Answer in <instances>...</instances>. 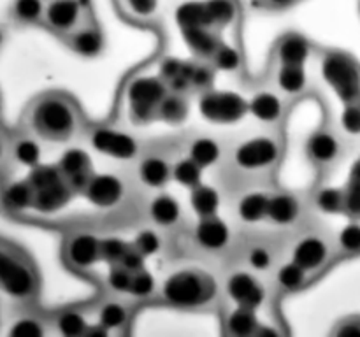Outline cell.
Masks as SVG:
<instances>
[{
	"instance_id": "6da1fadb",
	"label": "cell",
	"mask_w": 360,
	"mask_h": 337,
	"mask_svg": "<svg viewBox=\"0 0 360 337\" xmlns=\"http://www.w3.org/2000/svg\"><path fill=\"white\" fill-rule=\"evenodd\" d=\"M21 123L35 139L62 144L77 136L83 126V114L79 105L67 93L46 91L32 98Z\"/></svg>"
},
{
	"instance_id": "7a4b0ae2",
	"label": "cell",
	"mask_w": 360,
	"mask_h": 337,
	"mask_svg": "<svg viewBox=\"0 0 360 337\" xmlns=\"http://www.w3.org/2000/svg\"><path fill=\"white\" fill-rule=\"evenodd\" d=\"M39 290L41 277L27 251L0 237V295L20 305H28L37 298Z\"/></svg>"
},
{
	"instance_id": "3957f363",
	"label": "cell",
	"mask_w": 360,
	"mask_h": 337,
	"mask_svg": "<svg viewBox=\"0 0 360 337\" xmlns=\"http://www.w3.org/2000/svg\"><path fill=\"white\" fill-rule=\"evenodd\" d=\"M217 283L200 269H178L165 276L160 297L171 308L200 309L217 297Z\"/></svg>"
},
{
	"instance_id": "277c9868",
	"label": "cell",
	"mask_w": 360,
	"mask_h": 337,
	"mask_svg": "<svg viewBox=\"0 0 360 337\" xmlns=\"http://www.w3.org/2000/svg\"><path fill=\"white\" fill-rule=\"evenodd\" d=\"M27 179L34 192L32 209L37 213H55L62 209L74 193L58 165H35Z\"/></svg>"
},
{
	"instance_id": "5b68a950",
	"label": "cell",
	"mask_w": 360,
	"mask_h": 337,
	"mask_svg": "<svg viewBox=\"0 0 360 337\" xmlns=\"http://www.w3.org/2000/svg\"><path fill=\"white\" fill-rule=\"evenodd\" d=\"M322 77L345 102L360 98V67L347 53L329 51L320 63Z\"/></svg>"
},
{
	"instance_id": "8992f818",
	"label": "cell",
	"mask_w": 360,
	"mask_h": 337,
	"mask_svg": "<svg viewBox=\"0 0 360 337\" xmlns=\"http://www.w3.org/2000/svg\"><path fill=\"white\" fill-rule=\"evenodd\" d=\"M91 18L94 14L88 0H46L41 25L65 41Z\"/></svg>"
},
{
	"instance_id": "52a82bcc",
	"label": "cell",
	"mask_w": 360,
	"mask_h": 337,
	"mask_svg": "<svg viewBox=\"0 0 360 337\" xmlns=\"http://www.w3.org/2000/svg\"><path fill=\"white\" fill-rule=\"evenodd\" d=\"M167 93V83L158 77H137L136 81H132L127 90V98L130 102L134 119L146 123L157 118L158 105Z\"/></svg>"
},
{
	"instance_id": "ba28073f",
	"label": "cell",
	"mask_w": 360,
	"mask_h": 337,
	"mask_svg": "<svg viewBox=\"0 0 360 337\" xmlns=\"http://www.w3.org/2000/svg\"><path fill=\"white\" fill-rule=\"evenodd\" d=\"M281 147L276 139L267 136L246 139L236 147L234 161L243 171H266L278 161Z\"/></svg>"
},
{
	"instance_id": "9c48e42d",
	"label": "cell",
	"mask_w": 360,
	"mask_h": 337,
	"mask_svg": "<svg viewBox=\"0 0 360 337\" xmlns=\"http://www.w3.org/2000/svg\"><path fill=\"white\" fill-rule=\"evenodd\" d=\"M330 258H333V246L319 234L302 235L292 246L290 260L309 274L320 272L323 267H327Z\"/></svg>"
},
{
	"instance_id": "30bf717a",
	"label": "cell",
	"mask_w": 360,
	"mask_h": 337,
	"mask_svg": "<svg viewBox=\"0 0 360 337\" xmlns=\"http://www.w3.org/2000/svg\"><path fill=\"white\" fill-rule=\"evenodd\" d=\"M63 258L72 269H90L102 260V239L95 237L90 232L69 235L63 244Z\"/></svg>"
},
{
	"instance_id": "8fae6325",
	"label": "cell",
	"mask_w": 360,
	"mask_h": 337,
	"mask_svg": "<svg viewBox=\"0 0 360 337\" xmlns=\"http://www.w3.org/2000/svg\"><path fill=\"white\" fill-rule=\"evenodd\" d=\"M200 112L206 119L217 123H232L243 118L248 105L234 93H206L200 98Z\"/></svg>"
},
{
	"instance_id": "7c38bea8",
	"label": "cell",
	"mask_w": 360,
	"mask_h": 337,
	"mask_svg": "<svg viewBox=\"0 0 360 337\" xmlns=\"http://www.w3.org/2000/svg\"><path fill=\"white\" fill-rule=\"evenodd\" d=\"M225 290L236 305L253 309V311L260 308L264 304V298H266V290L260 284V281L246 270L231 274L227 284H225Z\"/></svg>"
},
{
	"instance_id": "4fadbf2b",
	"label": "cell",
	"mask_w": 360,
	"mask_h": 337,
	"mask_svg": "<svg viewBox=\"0 0 360 337\" xmlns=\"http://www.w3.org/2000/svg\"><path fill=\"white\" fill-rule=\"evenodd\" d=\"M91 146L102 154L118 160H130L139 153V144L129 133L111 128H97L91 133Z\"/></svg>"
},
{
	"instance_id": "5bb4252c",
	"label": "cell",
	"mask_w": 360,
	"mask_h": 337,
	"mask_svg": "<svg viewBox=\"0 0 360 337\" xmlns=\"http://www.w3.org/2000/svg\"><path fill=\"white\" fill-rule=\"evenodd\" d=\"M58 168L69 183L74 193H84L88 183L94 178L91 160L83 150H69L60 158Z\"/></svg>"
},
{
	"instance_id": "9a60e30c",
	"label": "cell",
	"mask_w": 360,
	"mask_h": 337,
	"mask_svg": "<svg viewBox=\"0 0 360 337\" xmlns=\"http://www.w3.org/2000/svg\"><path fill=\"white\" fill-rule=\"evenodd\" d=\"M306 151H308V157L311 158L313 164L320 165V167H329L341 157L343 146H341L340 137L334 132L316 130L308 139Z\"/></svg>"
},
{
	"instance_id": "2e32d148",
	"label": "cell",
	"mask_w": 360,
	"mask_h": 337,
	"mask_svg": "<svg viewBox=\"0 0 360 337\" xmlns=\"http://www.w3.org/2000/svg\"><path fill=\"white\" fill-rule=\"evenodd\" d=\"M123 183L122 179L111 174L94 176L88 183L84 195L91 204L98 207H111L123 199Z\"/></svg>"
},
{
	"instance_id": "e0dca14e",
	"label": "cell",
	"mask_w": 360,
	"mask_h": 337,
	"mask_svg": "<svg viewBox=\"0 0 360 337\" xmlns=\"http://www.w3.org/2000/svg\"><path fill=\"white\" fill-rule=\"evenodd\" d=\"M67 44L70 46L74 53H77L79 56H86V58H91V56L101 55L102 49H104V35H102V30L98 28V25L95 23V20H88L86 23L81 25L74 34H70L69 37L65 39Z\"/></svg>"
},
{
	"instance_id": "ac0fdd59",
	"label": "cell",
	"mask_w": 360,
	"mask_h": 337,
	"mask_svg": "<svg viewBox=\"0 0 360 337\" xmlns=\"http://www.w3.org/2000/svg\"><path fill=\"white\" fill-rule=\"evenodd\" d=\"M195 241L207 251H220L231 241V230L217 214L204 216L195 227Z\"/></svg>"
},
{
	"instance_id": "d6986e66",
	"label": "cell",
	"mask_w": 360,
	"mask_h": 337,
	"mask_svg": "<svg viewBox=\"0 0 360 337\" xmlns=\"http://www.w3.org/2000/svg\"><path fill=\"white\" fill-rule=\"evenodd\" d=\"M311 55V46L302 35L285 34L274 46V58L278 65H304Z\"/></svg>"
},
{
	"instance_id": "ffe728a7",
	"label": "cell",
	"mask_w": 360,
	"mask_h": 337,
	"mask_svg": "<svg viewBox=\"0 0 360 337\" xmlns=\"http://www.w3.org/2000/svg\"><path fill=\"white\" fill-rule=\"evenodd\" d=\"M301 214V204L297 197L290 193H276L269 195V204H267V220L273 221L280 227H288L294 221H297Z\"/></svg>"
},
{
	"instance_id": "44dd1931",
	"label": "cell",
	"mask_w": 360,
	"mask_h": 337,
	"mask_svg": "<svg viewBox=\"0 0 360 337\" xmlns=\"http://www.w3.org/2000/svg\"><path fill=\"white\" fill-rule=\"evenodd\" d=\"M137 176L143 185L150 186V188H164L172 178V167L165 158L158 157V154H150L139 161Z\"/></svg>"
},
{
	"instance_id": "7402d4cb",
	"label": "cell",
	"mask_w": 360,
	"mask_h": 337,
	"mask_svg": "<svg viewBox=\"0 0 360 337\" xmlns=\"http://www.w3.org/2000/svg\"><path fill=\"white\" fill-rule=\"evenodd\" d=\"M0 202L7 213L20 214L25 213L27 209H32V202H34V192L28 183V179H21V181H13L7 186H4L2 193H0Z\"/></svg>"
},
{
	"instance_id": "603a6c76",
	"label": "cell",
	"mask_w": 360,
	"mask_h": 337,
	"mask_svg": "<svg viewBox=\"0 0 360 337\" xmlns=\"http://www.w3.org/2000/svg\"><path fill=\"white\" fill-rule=\"evenodd\" d=\"M248 111L259 121L266 123V125H274L283 116V100L280 95L273 93V91H260L248 104Z\"/></svg>"
},
{
	"instance_id": "cb8c5ba5",
	"label": "cell",
	"mask_w": 360,
	"mask_h": 337,
	"mask_svg": "<svg viewBox=\"0 0 360 337\" xmlns=\"http://www.w3.org/2000/svg\"><path fill=\"white\" fill-rule=\"evenodd\" d=\"M185 41L193 53L200 56H213L217 48L220 46V39L217 35V28L204 27V25H193V27H183Z\"/></svg>"
},
{
	"instance_id": "d4e9b609",
	"label": "cell",
	"mask_w": 360,
	"mask_h": 337,
	"mask_svg": "<svg viewBox=\"0 0 360 337\" xmlns=\"http://www.w3.org/2000/svg\"><path fill=\"white\" fill-rule=\"evenodd\" d=\"M260 326L262 323L257 319L255 311L241 305H236V309H232L225 318V332L229 336H259Z\"/></svg>"
},
{
	"instance_id": "484cf974",
	"label": "cell",
	"mask_w": 360,
	"mask_h": 337,
	"mask_svg": "<svg viewBox=\"0 0 360 337\" xmlns=\"http://www.w3.org/2000/svg\"><path fill=\"white\" fill-rule=\"evenodd\" d=\"M150 218L160 227H174L181 220V207L172 195L160 193L150 202Z\"/></svg>"
},
{
	"instance_id": "4316f807",
	"label": "cell",
	"mask_w": 360,
	"mask_h": 337,
	"mask_svg": "<svg viewBox=\"0 0 360 337\" xmlns=\"http://www.w3.org/2000/svg\"><path fill=\"white\" fill-rule=\"evenodd\" d=\"M276 86L283 95H301L308 88L304 65H278Z\"/></svg>"
},
{
	"instance_id": "83f0119b",
	"label": "cell",
	"mask_w": 360,
	"mask_h": 337,
	"mask_svg": "<svg viewBox=\"0 0 360 337\" xmlns=\"http://www.w3.org/2000/svg\"><path fill=\"white\" fill-rule=\"evenodd\" d=\"M6 333L16 337H41L48 333V323L30 311L20 312L9 322Z\"/></svg>"
},
{
	"instance_id": "f1b7e54d",
	"label": "cell",
	"mask_w": 360,
	"mask_h": 337,
	"mask_svg": "<svg viewBox=\"0 0 360 337\" xmlns=\"http://www.w3.org/2000/svg\"><path fill=\"white\" fill-rule=\"evenodd\" d=\"M44 6L46 0H14L9 16L14 23L21 25V27L41 25Z\"/></svg>"
},
{
	"instance_id": "f546056e",
	"label": "cell",
	"mask_w": 360,
	"mask_h": 337,
	"mask_svg": "<svg viewBox=\"0 0 360 337\" xmlns=\"http://www.w3.org/2000/svg\"><path fill=\"white\" fill-rule=\"evenodd\" d=\"M267 204H269V195L266 193H246L238 204V216L245 223H257L267 218Z\"/></svg>"
},
{
	"instance_id": "4dcf8cb0",
	"label": "cell",
	"mask_w": 360,
	"mask_h": 337,
	"mask_svg": "<svg viewBox=\"0 0 360 337\" xmlns=\"http://www.w3.org/2000/svg\"><path fill=\"white\" fill-rule=\"evenodd\" d=\"M56 332L62 336H86L90 330L91 323L88 322L86 315L77 309H65V311L58 312L53 322Z\"/></svg>"
},
{
	"instance_id": "1f68e13d",
	"label": "cell",
	"mask_w": 360,
	"mask_h": 337,
	"mask_svg": "<svg viewBox=\"0 0 360 337\" xmlns=\"http://www.w3.org/2000/svg\"><path fill=\"white\" fill-rule=\"evenodd\" d=\"M311 276L313 274L290 260L278 269L276 284L283 291H297L309 283Z\"/></svg>"
},
{
	"instance_id": "d6a6232c",
	"label": "cell",
	"mask_w": 360,
	"mask_h": 337,
	"mask_svg": "<svg viewBox=\"0 0 360 337\" xmlns=\"http://www.w3.org/2000/svg\"><path fill=\"white\" fill-rule=\"evenodd\" d=\"M129 322V309L120 300H105L97 309V323L108 329L109 332L122 329Z\"/></svg>"
},
{
	"instance_id": "836d02e7",
	"label": "cell",
	"mask_w": 360,
	"mask_h": 337,
	"mask_svg": "<svg viewBox=\"0 0 360 337\" xmlns=\"http://www.w3.org/2000/svg\"><path fill=\"white\" fill-rule=\"evenodd\" d=\"M207 18L214 28L229 27L238 18V6L234 0H204Z\"/></svg>"
},
{
	"instance_id": "e575fe53",
	"label": "cell",
	"mask_w": 360,
	"mask_h": 337,
	"mask_svg": "<svg viewBox=\"0 0 360 337\" xmlns=\"http://www.w3.org/2000/svg\"><path fill=\"white\" fill-rule=\"evenodd\" d=\"M30 133H25L23 137L13 139V160L18 164L28 165V167H35L41 160V146Z\"/></svg>"
},
{
	"instance_id": "d590c367",
	"label": "cell",
	"mask_w": 360,
	"mask_h": 337,
	"mask_svg": "<svg viewBox=\"0 0 360 337\" xmlns=\"http://www.w3.org/2000/svg\"><path fill=\"white\" fill-rule=\"evenodd\" d=\"M122 9L123 16L137 21V23H148L155 20L158 13V0H116Z\"/></svg>"
},
{
	"instance_id": "8d00e7d4",
	"label": "cell",
	"mask_w": 360,
	"mask_h": 337,
	"mask_svg": "<svg viewBox=\"0 0 360 337\" xmlns=\"http://www.w3.org/2000/svg\"><path fill=\"white\" fill-rule=\"evenodd\" d=\"M192 207L199 214V218L214 216L220 207V195L211 186H195L192 188Z\"/></svg>"
},
{
	"instance_id": "74e56055",
	"label": "cell",
	"mask_w": 360,
	"mask_h": 337,
	"mask_svg": "<svg viewBox=\"0 0 360 337\" xmlns=\"http://www.w3.org/2000/svg\"><path fill=\"white\" fill-rule=\"evenodd\" d=\"M188 104L183 98L181 93H167L164 100L160 102L157 111V118L164 119L167 123H179L186 118Z\"/></svg>"
},
{
	"instance_id": "f35d334b",
	"label": "cell",
	"mask_w": 360,
	"mask_h": 337,
	"mask_svg": "<svg viewBox=\"0 0 360 337\" xmlns=\"http://www.w3.org/2000/svg\"><path fill=\"white\" fill-rule=\"evenodd\" d=\"M190 158L195 160L200 167H207L213 165L214 161L220 158V146L211 137H199L193 139L192 146H190Z\"/></svg>"
},
{
	"instance_id": "ab89813d",
	"label": "cell",
	"mask_w": 360,
	"mask_h": 337,
	"mask_svg": "<svg viewBox=\"0 0 360 337\" xmlns=\"http://www.w3.org/2000/svg\"><path fill=\"white\" fill-rule=\"evenodd\" d=\"M172 178H174L179 185L186 186V188H195V186L200 185L202 167L190 157L183 158V160L176 161V165L172 167Z\"/></svg>"
},
{
	"instance_id": "60d3db41",
	"label": "cell",
	"mask_w": 360,
	"mask_h": 337,
	"mask_svg": "<svg viewBox=\"0 0 360 337\" xmlns=\"http://www.w3.org/2000/svg\"><path fill=\"white\" fill-rule=\"evenodd\" d=\"M345 190L323 188L316 193L315 202L323 213H343L345 211Z\"/></svg>"
},
{
	"instance_id": "b9f144b4",
	"label": "cell",
	"mask_w": 360,
	"mask_h": 337,
	"mask_svg": "<svg viewBox=\"0 0 360 337\" xmlns=\"http://www.w3.org/2000/svg\"><path fill=\"white\" fill-rule=\"evenodd\" d=\"M155 286H157L155 284V277L143 267V269L136 270L132 274V283H130L129 293L137 298H146L155 293Z\"/></svg>"
},
{
	"instance_id": "7bdbcfd3",
	"label": "cell",
	"mask_w": 360,
	"mask_h": 337,
	"mask_svg": "<svg viewBox=\"0 0 360 337\" xmlns=\"http://www.w3.org/2000/svg\"><path fill=\"white\" fill-rule=\"evenodd\" d=\"M338 244L340 249L347 255H357L360 253V223L354 221V223L347 225L343 230L338 235Z\"/></svg>"
},
{
	"instance_id": "ee69618b",
	"label": "cell",
	"mask_w": 360,
	"mask_h": 337,
	"mask_svg": "<svg viewBox=\"0 0 360 337\" xmlns=\"http://www.w3.org/2000/svg\"><path fill=\"white\" fill-rule=\"evenodd\" d=\"M132 274L129 269H125L120 263L111 265L108 276V284L115 293H129L130 291V283H132Z\"/></svg>"
},
{
	"instance_id": "f6af8a7d",
	"label": "cell",
	"mask_w": 360,
	"mask_h": 337,
	"mask_svg": "<svg viewBox=\"0 0 360 337\" xmlns=\"http://www.w3.org/2000/svg\"><path fill=\"white\" fill-rule=\"evenodd\" d=\"M246 262H248V265L252 267L253 270H267L273 267L274 256L267 246L255 244L248 249V253H246Z\"/></svg>"
},
{
	"instance_id": "bcb514c9",
	"label": "cell",
	"mask_w": 360,
	"mask_h": 337,
	"mask_svg": "<svg viewBox=\"0 0 360 337\" xmlns=\"http://www.w3.org/2000/svg\"><path fill=\"white\" fill-rule=\"evenodd\" d=\"M214 65L221 70H227V72H232L239 67V53L238 49L232 48V46L225 44V42H220V46L217 48L213 55Z\"/></svg>"
},
{
	"instance_id": "7dc6e473",
	"label": "cell",
	"mask_w": 360,
	"mask_h": 337,
	"mask_svg": "<svg viewBox=\"0 0 360 337\" xmlns=\"http://www.w3.org/2000/svg\"><path fill=\"white\" fill-rule=\"evenodd\" d=\"M134 246H136L144 256L157 255L162 248L160 235H158L155 230H151V228H144V230H141L139 234L136 235V239H134Z\"/></svg>"
},
{
	"instance_id": "c3c4849f",
	"label": "cell",
	"mask_w": 360,
	"mask_h": 337,
	"mask_svg": "<svg viewBox=\"0 0 360 337\" xmlns=\"http://www.w3.org/2000/svg\"><path fill=\"white\" fill-rule=\"evenodd\" d=\"M130 244H127L125 241L118 237H109L102 239V260H105L108 263L115 265V263L122 262L123 255L129 249Z\"/></svg>"
},
{
	"instance_id": "681fc988",
	"label": "cell",
	"mask_w": 360,
	"mask_h": 337,
	"mask_svg": "<svg viewBox=\"0 0 360 337\" xmlns=\"http://www.w3.org/2000/svg\"><path fill=\"white\" fill-rule=\"evenodd\" d=\"M341 126L350 136H360V104L359 102H348L341 114Z\"/></svg>"
},
{
	"instance_id": "f907efd6",
	"label": "cell",
	"mask_w": 360,
	"mask_h": 337,
	"mask_svg": "<svg viewBox=\"0 0 360 337\" xmlns=\"http://www.w3.org/2000/svg\"><path fill=\"white\" fill-rule=\"evenodd\" d=\"M345 213L354 220H360V183L350 181L345 188Z\"/></svg>"
},
{
	"instance_id": "816d5d0a",
	"label": "cell",
	"mask_w": 360,
	"mask_h": 337,
	"mask_svg": "<svg viewBox=\"0 0 360 337\" xmlns=\"http://www.w3.org/2000/svg\"><path fill=\"white\" fill-rule=\"evenodd\" d=\"M188 79L192 88L204 90L213 81V72L204 65H188Z\"/></svg>"
},
{
	"instance_id": "f5cc1de1",
	"label": "cell",
	"mask_w": 360,
	"mask_h": 337,
	"mask_svg": "<svg viewBox=\"0 0 360 337\" xmlns=\"http://www.w3.org/2000/svg\"><path fill=\"white\" fill-rule=\"evenodd\" d=\"M13 160V137H9L7 130L0 123V176L7 171Z\"/></svg>"
},
{
	"instance_id": "db71d44e",
	"label": "cell",
	"mask_w": 360,
	"mask_h": 337,
	"mask_svg": "<svg viewBox=\"0 0 360 337\" xmlns=\"http://www.w3.org/2000/svg\"><path fill=\"white\" fill-rule=\"evenodd\" d=\"M144 258H146V256H144L143 253L136 248V246L130 244L129 249L125 251V255H123L120 265H123L125 269H129L130 272H136V270H141L144 267Z\"/></svg>"
},
{
	"instance_id": "11a10c76",
	"label": "cell",
	"mask_w": 360,
	"mask_h": 337,
	"mask_svg": "<svg viewBox=\"0 0 360 337\" xmlns=\"http://www.w3.org/2000/svg\"><path fill=\"white\" fill-rule=\"evenodd\" d=\"M334 336H359L360 337V316H348L336 323L333 329Z\"/></svg>"
},
{
	"instance_id": "9f6ffc18",
	"label": "cell",
	"mask_w": 360,
	"mask_h": 337,
	"mask_svg": "<svg viewBox=\"0 0 360 337\" xmlns=\"http://www.w3.org/2000/svg\"><path fill=\"white\" fill-rule=\"evenodd\" d=\"M183 65H185V63L178 62V60H167V62L162 65V76H164L165 83H169V81L174 79L176 76H179L183 70Z\"/></svg>"
},
{
	"instance_id": "6f0895ef",
	"label": "cell",
	"mask_w": 360,
	"mask_h": 337,
	"mask_svg": "<svg viewBox=\"0 0 360 337\" xmlns=\"http://www.w3.org/2000/svg\"><path fill=\"white\" fill-rule=\"evenodd\" d=\"M299 0H259L260 6L264 9H269V11H283L288 9V7L295 6Z\"/></svg>"
},
{
	"instance_id": "680465c9",
	"label": "cell",
	"mask_w": 360,
	"mask_h": 337,
	"mask_svg": "<svg viewBox=\"0 0 360 337\" xmlns=\"http://www.w3.org/2000/svg\"><path fill=\"white\" fill-rule=\"evenodd\" d=\"M350 181H357V183H360V158H359L357 164L354 165V168H352Z\"/></svg>"
},
{
	"instance_id": "91938a15",
	"label": "cell",
	"mask_w": 360,
	"mask_h": 337,
	"mask_svg": "<svg viewBox=\"0 0 360 337\" xmlns=\"http://www.w3.org/2000/svg\"><path fill=\"white\" fill-rule=\"evenodd\" d=\"M2 302H0V332H2Z\"/></svg>"
},
{
	"instance_id": "94428289",
	"label": "cell",
	"mask_w": 360,
	"mask_h": 337,
	"mask_svg": "<svg viewBox=\"0 0 360 337\" xmlns=\"http://www.w3.org/2000/svg\"><path fill=\"white\" fill-rule=\"evenodd\" d=\"M357 102H359V104H360V98H359V100H357Z\"/></svg>"
}]
</instances>
